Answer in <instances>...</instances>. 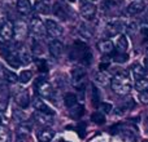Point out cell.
I'll use <instances>...</instances> for the list:
<instances>
[{
	"instance_id": "1",
	"label": "cell",
	"mask_w": 148,
	"mask_h": 142,
	"mask_svg": "<svg viewBox=\"0 0 148 142\" xmlns=\"http://www.w3.org/2000/svg\"><path fill=\"white\" fill-rule=\"evenodd\" d=\"M113 92L117 94H127L131 91V79L126 71H121V72L116 74V76L112 78V83H110Z\"/></svg>"
},
{
	"instance_id": "2",
	"label": "cell",
	"mask_w": 148,
	"mask_h": 142,
	"mask_svg": "<svg viewBox=\"0 0 148 142\" xmlns=\"http://www.w3.org/2000/svg\"><path fill=\"white\" fill-rule=\"evenodd\" d=\"M35 88H36V92L40 97L43 98H49L51 99L55 94V89L52 88V85L46 80L44 78H38L35 80Z\"/></svg>"
},
{
	"instance_id": "3",
	"label": "cell",
	"mask_w": 148,
	"mask_h": 142,
	"mask_svg": "<svg viewBox=\"0 0 148 142\" xmlns=\"http://www.w3.org/2000/svg\"><path fill=\"white\" fill-rule=\"evenodd\" d=\"M30 32H31V36H33L34 40H40L43 39L44 36L47 35V30H46V26L44 23L39 20L38 17L33 18L30 21Z\"/></svg>"
},
{
	"instance_id": "4",
	"label": "cell",
	"mask_w": 148,
	"mask_h": 142,
	"mask_svg": "<svg viewBox=\"0 0 148 142\" xmlns=\"http://www.w3.org/2000/svg\"><path fill=\"white\" fill-rule=\"evenodd\" d=\"M70 75H72V81L73 84L77 87L79 92L83 91L84 87V78H86V70L81 66H77L70 71Z\"/></svg>"
},
{
	"instance_id": "5",
	"label": "cell",
	"mask_w": 148,
	"mask_h": 142,
	"mask_svg": "<svg viewBox=\"0 0 148 142\" xmlns=\"http://www.w3.org/2000/svg\"><path fill=\"white\" fill-rule=\"evenodd\" d=\"M13 99L16 101V103L22 109H26V107L30 105V96H29V92L23 88H16L12 93Z\"/></svg>"
},
{
	"instance_id": "6",
	"label": "cell",
	"mask_w": 148,
	"mask_h": 142,
	"mask_svg": "<svg viewBox=\"0 0 148 142\" xmlns=\"http://www.w3.org/2000/svg\"><path fill=\"white\" fill-rule=\"evenodd\" d=\"M44 26H46L47 34H48L51 38H60V36L64 34V30H62L61 25L53 20H46L44 21Z\"/></svg>"
},
{
	"instance_id": "7",
	"label": "cell",
	"mask_w": 148,
	"mask_h": 142,
	"mask_svg": "<svg viewBox=\"0 0 148 142\" xmlns=\"http://www.w3.org/2000/svg\"><path fill=\"white\" fill-rule=\"evenodd\" d=\"M29 27L23 21H16L13 23V38L16 40H23L27 36Z\"/></svg>"
},
{
	"instance_id": "8",
	"label": "cell",
	"mask_w": 148,
	"mask_h": 142,
	"mask_svg": "<svg viewBox=\"0 0 148 142\" xmlns=\"http://www.w3.org/2000/svg\"><path fill=\"white\" fill-rule=\"evenodd\" d=\"M125 27H126V23L123 22V21H121V20H113V21H110V22L107 23L105 32H107V35L113 36V35H116V34H120Z\"/></svg>"
},
{
	"instance_id": "9",
	"label": "cell",
	"mask_w": 148,
	"mask_h": 142,
	"mask_svg": "<svg viewBox=\"0 0 148 142\" xmlns=\"http://www.w3.org/2000/svg\"><path fill=\"white\" fill-rule=\"evenodd\" d=\"M146 9V4L143 0H133L130 4L126 7V13L129 16H136L139 13H142Z\"/></svg>"
},
{
	"instance_id": "10",
	"label": "cell",
	"mask_w": 148,
	"mask_h": 142,
	"mask_svg": "<svg viewBox=\"0 0 148 142\" xmlns=\"http://www.w3.org/2000/svg\"><path fill=\"white\" fill-rule=\"evenodd\" d=\"M95 13H96V7H95L92 3L90 1H83L81 5V14L84 20L90 21L95 17Z\"/></svg>"
},
{
	"instance_id": "11",
	"label": "cell",
	"mask_w": 148,
	"mask_h": 142,
	"mask_svg": "<svg viewBox=\"0 0 148 142\" xmlns=\"http://www.w3.org/2000/svg\"><path fill=\"white\" fill-rule=\"evenodd\" d=\"M48 51L52 57L59 58L62 54V51H64V44L60 40H57V39H53V40H51L48 43Z\"/></svg>"
},
{
	"instance_id": "12",
	"label": "cell",
	"mask_w": 148,
	"mask_h": 142,
	"mask_svg": "<svg viewBox=\"0 0 148 142\" xmlns=\"http://www.w3.org/2000/svg\"><path fill=\"white\" fill-rule=\"evenodd\" d=\"M0 38L3 41H9L13 38V22L7 21V23L0 27Z\"/></svg>"
},
{
	"instance_id": "13",
	"label": "cell",
	"mask_w": 148,
	"mask_h": 142,
	"mask_svg": "<svg viewBox=\"0 0 148 142\" xmlns=\"http://www.w3.org/2000/svg\"><path fill=\"white\" fill-rule=\"evenodd\" d=\"M34 119H35V122L38 123V124L43 125V127H47V125H51L52 123H53V115L35 111V114H34Z\"/></svg>"
},
{
	"instance_id": "14",
	"label": "cell",
	"mask_w": 148,
	"mask_h": 142,
	"mask_svg": "<svg viewBox=\"0 0 148 142\" xmlns=\"http://www.w3.org/2000/svg\"><path fill=\"white\" fill-rule=\"evenodd\" d=\"M33 107L35 109V111L44 112V114H49V115H53V112H52L51 107H49L48 105H47L46 102L43 101V99L38 98V97L33 98Z\"/></svg>"
},
{
	"instance_id": "15",
	"label": "cell",
	"mask_w": 148,
	"mask_h": 142,
	"mask_svg": "<svg viewBox=\"0 0 148 142\" xmlns=\"http://www.w3.org/2000/svg\"><path fill=\"white\" fill-rule=\"evenodd\" d=\"M17 54H18V58H20L21 65H29L31 62V53L25 45L18 47Z\"/></svg>"
},
{
	"instance_id": "16",
	"label": "cell",
	"mask_w": 148,
	"mask_h": 142,
	"mask_svg": "<svg viewBox=\"0 0 148 142\" xmlns=\"http://www.w3.org/2000/svg\"><path fill=\"white\" fill-rule=\"evenodd\" d=\"M55 137V131H52L51 128H43L36 133V138L39 142H51Z\"/></svg>"
},
{
	"instance_id": "17",
	"label": "cell",
	"mask_w": 148,
	"mask_h": 142,
	"mask_svg": "<svg viewBox=\"0 0 148 142\" xmlns=\"http://www.w3.org/2000/svg\"><path fill=\"white\" fill-rule=\"evenodd\" d=\"M97 48L103 54H110L114 51V44L110 40H108V39H104V40H100L97 43Z\"/></svg>"
},
{
	"instance_id": "18",
	"label": "cell",
	"mask_w": 148,
	"mask_h": 142,
	"mask_svg": "<svg viewBox=\"0 0 148 142\" xmlns=\"http://www.w3.org/2000/svg\"><path fill=\"white\" fill-rule=\"evenodd\" d=\"M95 81L99 83L100 85H108V84L112 83V76H110L109 72H107V71H99V72L95 75Z\"/></svg>"
},
{
	"instance_id": "19",
	"label": "cell",
	"mask_w": 148,
	"mask_h": 142,
	"mask_svg": "<svg viewBox=\"0 0 148 142\" xmlns=\"http://www.w3.org/2000/svg\"><path fill=\"white\" fill-rule=\"evenodd\" d=\"M33 7H31V3L30 0H18L17 1V10L20 14L26 16L31 12Z\"/></svg>"
},
{
	"instance_id": "20",
	"label": "cell",
	"mask_w": 148,
	"mask_h": 142,
	"mask_svg": "<svg viewBox=\"0 0 148 142\" xmlns=\"http://www.w3.org/2000/svg\"><path fill=\"white\" fill-rule=\"evenodd\" d=\"M34 9L36 10L38 13L40 14H48L51 12V7H49V3H46V1H42V0H38L34 5Z\"/></svg>"
},
{
	"instance_id": "21",
	"label": "cell",
	"mask_w": 148,
	"mask_h": 142,
	"mask_svg": "<svg viewBox=\"0 0 148 142\" xmlns=\"http://www.w3.org/2000/svg\"><path fill=\"white\" fill-rule=\"evenodd\" d=\"M116 47H117L116 49H117L118 53H126V51H127V48H129V41L125 35H121L120 38H118Z\"/></svg>"
},
{
	"instance_id": "22",
	"label": "cell",
	"mask_w": 148,
	"mask_h": 142,
	"mask_svg": "<svg viewBox=\"0 0 148 142\" xmlns=\"http://www.w3.org/2000/svg\"><path fill=\"white\" fill-rule=\"evenodd\" d=\"M135 89L139 93H146V92H148V79L146 78L138 79L135 83Z\"/></svg>"
},
{
	"instance_id": "23",
	"label": "cell",
	"mask_w": 148,
	"mask_h": 142,
	"mask_svg": "<svg viewBox=\"0 0 148 142\" xmlns=\"http://www.w3.org/2000/svg\"><path fill=\"white\" fill-rule=\"evenodd\" d=\"M131 72H133L134 78L136 79H140V78H144V74H146V69H144L142 65L139 64H134L131 66Z\"/></svg>"
},
{
	"instance_id": "24",
	"label": "cell",
	"mask_w": 148,
	"mask_h": 142,
	"mask_svg": "<svg viewBox=\"0 0 148 142\" xmlns=\"http://www.w3.org/2000/svg\"><path fill=\"white\" fill-rule=\"evenodd\" d=\"M53 13H55V16H56V17L62 18V20H65V18L68 17L66 10H65V7H64V5H61V4H59V3L53 5Z\"/></svg>"
},
{
	"instance_id": "25",
	"label": "cell",
	"mask_w": 148,
	"mask_h": 142,
	"mask_svg": "<svg viewBox=\"0 0 148 142\" xmlns=\"http://www.w3.org/2000/svg\"><path fill=\"white\" fill-rule=\"evenodd\" d=\"M33 79V71L31 70H23L20 72V75H18V81H21V83L26 84L29 83V81Z\"/></svg>"
},
{
	"instance_id": "26",
	"label": "cell",
	"mask_w": 148,
	"mask_h": 142,
	"mask_svg": "<svg viewBox=\"0 0 148 142\" xmlns=\"http://www.w3.org/2000/svg\"><path fill=\"white\" fill-rule=\"evenodd\" d=\"M31 52L35 56H42L44 53L43 45H42L40 40H33V45H31Z\"/></svg>"
},
{
	"instance_id": "27",
	"label": "cell",
	"mask_w": 148,
	"mask_h": 142,
	"mask_svg": "<svg viewBox=\"0 0 148 142\" xmlns=\"http://www.w3.org/2000/svg\"><path fill=\"white\" fill-rule=\"evenodd\" d=\"M83 106L82 105H75V106L70 107V116L74 118V119H78L83 115Z\"/></svg>"
},
{
	"instance_id": "28",
	"label": "cell",
	"mask_w": 148,
	"mask_h": 142,
	"mask_svg": "<svg viewBox=\"0 0 148 142\" xmlns=\"http://www.w3.org/2000/svg\"><path fill=\"white\" fill-rule=\"evenodd\" d=\"M64 102H65V105H66L69 109H70V107H73V106H75V105H78V101H77V96H74L73 93L65 94Z\"/></svg>"
},
{
	"instance_id": "29",
	"label": "cell",
	"mask_w": 148,
	"mask_h": 142,
	"mask_svg": "<svg viewBox=\"0 0 148 142\" xmlns=\"http://www.w3.org/2000/svg\"><path fill=\"white\" fill-rule=\"evenodd\" d=\"M0 142H10V132L7 127H0Z\"/></svg>"
},
{
	"instance_id": "30",
	"label": "cell",
	"mask_w": 148,
	"mask_h": 142,
	"mask_svg": "<svg viewBox=\"0 0 148 142\" xmlns=\"http://www.w3.org/2000/svg\"><path fill=\"white\" fill-rule=\"evenodd\" d=\"M91 120L94 123H96V124H103V123L105 122V116H104L103 112L96 111V112H94V114L91 115Z\"/></svg>"
},
{
	"instance_id": "31",
	"label": "cell",
	"mask_w": 148,
	"mask_h": 142,
	"mask_svg": "<svg viewBox=\"0 0 148 142\" xmlns=\"http://www.w3.org/2000/svg\"><path fill=\"white\" fill-rule=\"evenodd\" d=\"M4 78L7 79L9 83H16V81H18V76L16 75L14 72H12V71L4 69Z\"/></svg>"
},
{
	"instance_id": "32",
	"label": "cell",
	"mask_w": 148,
	"mask_h": 142,
	"mask_svg": "<svg viewBox=\"0 0 148 142\" xmlns=\"http://www.w3.org/2000/svg\"><path fill=\"white\" fill-rule=\"evenodd\" d=\"M97 109H99V111L103 112V114H104V112L108 114V112H110V110H112V105L107 103V102H101V103H99Z\"/></svg>"
},
{
	"instance_id": "33",
	"label": "cell",
	"mask_w": 148,
	"mask_h": 142,
	"mask_svg": "<svg viewBox=\"0 0 148 142\" xmlns=\"http://www.w3.org/2000/svg\"><path fill=\"white\" fill-rule=\"evenodd\" d=\"M79 31H81V35L84 36V38H91V35H92V32L88 30V27H87V26H84V25L79 26Z\"/></svg>"
},
{
	"instance_id": "34",
	"label": "cell",
	"mask_w": 148,
	"mask_h": 142,
	"mask_svg": "<svg viewBox=\"0 0 148 142\" xmlns=\"http://www.w3.org/2000/svg\"><path fill=\"white\" fill-rule=\"evenodd\" d=\"M126 31H127L129 35H133L135 31H138V25H136V22H131L130 25L126 27Z\"/></svg>"
},
{
	"instance_id": "35",
	"label": "cell",
	"mask_w": 148,
	"mask_h": 142,
	"mask_svg": "<svg viewBox=\"0 0 148 142\" xmlns=\"http://www.w3.org/2000/svg\"><path fill=\"white\" fill-rule=\"evenodd\" d=\"M133 106H134V102H133V99H131V98H129L127 101H125L122 105H121V106H120V109L126 110V111H127V110H129V109H131V107H133Z\"/></svg>"
},
{
	"instance_id": "36",
	"label": "cell",
	"mask_w": 148,
	"mask_h": 142,
	"mask_svg": "<svg viewBox=\"0 0 148 142\" xmlns=\"http://www.w3.org/2000/svg\"><path fill=\"white\" fill-rule=\"evenodd\" d=\"M14 119L18 122H25L26 120V115L22 111H14Z\"/></svg>"
},
{
	"instance_id": "37",
	"label": "cell",
	"mask_w": 148,
	"mask_h": 142,
	"mask_svg": "<svg viewBox=\"0 0 148 142\" xmlns=\"http://www.w3.org/2000/svg\"><path fill=\"white\" fill-rule=\"evenodd\" d=\"M114 61H117V62H125V61H127V54H126V53H118L117 57H114Z\"/></svg>"
},
{
	"instance_id": "38",
	"label": "cell",
	"mask_w": 148,
	"mask_h": 142,
	"mask_svg": "<svg viewBox=\"0 0 148 142\" xmlns=\"http://www.w3.org/2000/svg\"><path fill=\"white\" fill-rule=\"evenodd\" d=\"M4 23H7V13L0 8V27H1Z\"/></svg>"
},
{
	"instance_id": "39",
	"label": "cell",
	"mask_w": 148,
	"mask_h": 142,
	"mask_svg": "<svg viewBox=\"0 0 148 142\" xmlns=\"http://www.w3.org/2000/svg\"><path fill=\"white\" fill-rule=\"evenodd\" d=\"M36 64H38V69L40 71H46L47 70V66H46V61H36Z\"/></svg>"
},
{
	"instance_id": "40",
	"label": "cell",
	"mask_w": 148,
	"mask_h": 142,
	"mask_svg": "<svg viewBox=\"0 0 148 142\" xmlns=\"http://www.w3.org/2000/svg\"><path fill=\"white\" fill-rule=\"evenodd\" d=\"M142 26H143V28H148V10L144 14V17L142 18Z\"/></svg>"
},
{
	"instance_id": "41",
	"label": "cell",
	"mask_w": 148,
	"mask_h": 142,
	"mask_svg": "<svg viewBox=\"0 0 148 142\" xmlns=\"http://www.w3.org/2000/svg\"><path fill=\"white\" fill-rule=\"evenodd\" d=\"M42 1H46V3H49V0H42Z\"/></svg>"
},
{
	"instance_id": "42",
	"label": "cell",
	"mask_w": 148,
	"mask_h": 142,
	"mask_svg": "<svg viewBox=\"0 0 148 142\" xmlns=\"http://www.w3.org/2000/svg\"><path fill=\"white\" fill-rule=\"evenodd\" d=\"M69 1H70V3H74V1H75V0H69Z\"/></svg>"
},
{
	"instance_id": "43",
	"label": "cell",
	"mask_w": 148,
	"mask_h": 142,
	"mask_svg": "<svg viewBox=\"0 0 148 142\" xmlns=\"http://www.w3.org/2000/svg\"><path fill=\"white\" fill-rule=\"evenodd\" d=\"M147 53H148V47H147Z\"/></svg>"
}]
</instances>
